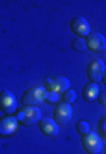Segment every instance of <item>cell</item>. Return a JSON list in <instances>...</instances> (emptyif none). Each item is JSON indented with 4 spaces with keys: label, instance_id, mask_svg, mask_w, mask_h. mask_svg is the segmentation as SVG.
I'll return each mask as SVG.
<instances>
[{
    "label": "cell",
    "instance_id": "cell-1",
    "mask_svg": "<svg viewBox=\"0 0 106 154\" xmlns=\"http://www.w3.org/2000/svg\"><path fill=\"white\" fill-rule=\"evenodd\" d=\"M46 88L45 86H33L23 94V103L24 106H38L46 99Z\"/></svg>",
    "mask_w": 106,
    "mask_h": 154
},
{
    "label": "cell",
    "instance_id": "cell-2",
    "mask_svg": "<svg viewBox=\"0 0 106 154\" xmlns=\"http://www.w3.org/2000/svg\"><path fill=\"white\" fill-rule=\"evenodd\" d=\"M17 120L24 123V125H34L41 120V111L38 106H26L24 110H21L16 116Z\"/></svg>",
    "mask_w": 106,
    "mask_h": 154
},
{
    "label": "cell",
    "instance_id": "cell-3",
    "mask_svg": "<svg viewBox=\"0 0 106 154\" xmlns=\"http://www.w3.org/2000/svg\"><path fill=\"white\" fill-rule=\"evenodd\" d=\"M45 86L50 93H65L67 89H70V81L65 75H55L48 77L45 81Z\"/></svg>",
    "mask_w": 106,
    "mask_h": 154
},
{
    "label": "cell",
    "instance_id": "cell-4",
    "mask_svg": "<svg viewBox=\"0 0 106 154\" xmlns=\"http://www.w3.org/2000/svg\"><path fill=\"white\" fill-rule=\"evenodd\" d=\"M82 146L89 154H99L101 151H103V140H101V137L94 132H89L87 135H84Z\"/></svg>",
    "mask_w": 106,
    "mask_h": 154
},
{
    "label": "cell",
    "instance_id": "cell-5",
    "mask_svg": "<svg viewBox=\"0 0 106 154\" xmlns=\"http://www.w3.org/2000/svg\"><path fill=\"white\" fill-rule=\"evenodd\" d=\"M104 70H106L104 62L101 60V58H94V60L89 63V67H87V77H89V81L94 82V84H98V81L103 79Z\"/></svg>",
    "mask_w": 106,
    "mask_h": 154
},
{
    "label": "cell",
    "instance_id": "cell-6",
    "mask_svg": "<svg viewBox=\"0 0 106 154\" xmlns=\"http://www.w3.org/2000/svg\"><path fill=\"white\" fill-rule=\"evenodd\" d=\"M72 120V105H67V103H58L55 108V122L58 125H65Z\"/></svg>",
    "mask_w": 106,
    "mask_h": 154
},
{
    "label": "cell",
    "instance_id": "cell-7",
    "mask_svg": "<svg viewBox=\"0 0 106 154\" xmlns=\"http://www.w3.org/2000/svg\"><path fill=\"white\" fill-rule=\"evenodd\" d=\"M70 29L75 33L77 38H86V36H89V31H91L87 19H86V17H80V16L72 19V22H70Z\"/></svg>",
    "mask_w": 106,
    "mask_h": 154
},
{
    "label": "cell",
    "instance_id": "cell-8",
    "mask_svg": "<svg viewBox=\"0 0 106 154\" xmlns=\"http://www.w3.org/2000/svg\"><path fill=\"white\" fill-rule=\"evenodd\" d=\"M86 46L96 53H99V51H104L106 50V38L103 34L99 33H89L87 39H86Z\"/></svg>",
    "mask_w": 106,
    "mask_h": 154
},
{
    "label": "cell",
    "instance_id": "cell-9",
    "mask_svg": "<svg viewBox=\"0 0 106 154\" xmlns=\"http://www.w3.org/2000/svg\"><path fill=\"white\" fill-rule=\"evenodd\" d=\"M17 106V101H16V96L11 93V91H2L0 93V110L7 113V115H11L14 113Z\"/></svg>",
    "mask_w": 106,
    "mask_h": 154
},
{
    "label": "cell",
    "instance_id": "cell-10",
    "mask_svg": "<svg viewBox=\"0 0 106 154\" xmlns=\"http://www.w3.org/2000/svg\"><path fill=\"white\" fill-rule=\"evenodd\" d=\"M17 125H19V120H17L16 116H12V115L4 116V118L0 120V135H2V137L12 135V134L17 130Z\"/></svg>",
    "mask_w": 106,
    "mask_h": 154
},
{
    "label": "cell",
    "instance_id": "cell-11",
    "mask_svg": "<svg viewBox=\"0 0 106 154\" xmlns=\"http://www.w3.org/2000/svg\"><path fill=\"white\" fill-rule=\"evenodd\" d=\"M39 130L48 137H56L58 135V123L53 118H41L39 120Z\"/></svg>",
    "mask_w": 106,
    "mask_h": 154
},
{
    "label": "cell",
    "instance_id": "cell-12",
    "mask_svg": "<svg viewBox=\"0 0 106 154\" xmlns=\"http://www.w3.org/2000/svg\"><path fill=\"white\" fill-rule=\"evenodd\" d=\"M99 93H101L99 86H98V84H94V82H89L86 88H84L82 96H84V99H86V101H94V99H98Z\"/></svg>",
    "mask_w": 106,
    "mask_h": 154
},
{
    "label": "cell",
    "instance_id": "cell-13",
    "mask_svg": "<svg viewBox=\"0 0 106 154\" xmlns=\"http://www.w3.org/2000/svg\"><path fill=\"white\" fill-rule=\"evenodd\" d=\"M75 98H77V94H75L74 89H67V91L63 93V96H62L63 103H67V105H72L74 101H75Z\"/></svg>",
    "mask_w": 106,
    "mask_h": 154
},
{
    "label": "cell",
    "instance_id": "cell-14",
    "mask_svg": "<svg viewBox=\"0 0 106 154\" xmlns=\"http://www.w3.org/2000/svg\"><path fill=\"white\" fill-rule=\"evenodd\" d=\"M77 132L80 134V135H87V134L91 132V127H89V123L87 122H79L77 123Z\"/></svg>",
    "mask_w": 106,
    "mask_h": 154
},
{
    "label": "cell",
    "instance_id": "cell-15",
    "mask_svg": "<svg viewBox=\"0 0 106 154\" xmlns=\"http://www.w3.org/2000/svg\"><path fill=\"white\" fill-rule=\"evenodd\" d=\"M58 93H50V91H48V93H46V103H56V101H58Z\"/></svg>",
    "mask_w": 106,
    "mask_h": 154
},
{
    "label": "cell",
    "instance_id": "cell-16",
    "mask_svg": "<svg viewBox=\"0 0 106 154\" xmlns=\"http://www.w3.org/2000/svg\"><path fill=\"white\" fill-rule=\"evenodd\" d=\"M72 46H74V50H84V48H86V41H84L82 38H77L72 43Z\"/></svg>",
    "mask_w": 106,
    "mask_h": 154
},
{
    "label": "cell",
    "instance_id": "cell-17",
    "mask_svg": "<svg viewBox=\"0 0 106 154\" xmlns=\"http://www.w3.org/2000/svg\"><path fill=\"white\" fill-rule=\"evenodd\" d=\"M98 101H99L103 106H106V89L99 93V96H98Z\"/></svg>",
    "mask_w": 106,
    "mask_h": 154
},
{
    "label": "cell",
    "instance_id": "cell-18",
    "mask_svg": "<svg viewBox=\"0 0 106 154\" xmlns=\"http://www.w3.org/2000/svg\"><path fill=\"white\" fill-rule=\"evenodd\" d=\"M99 127H101V132H103V135H106V116H104V118H101Z\"/></svg>",
    "mask_w": 106,
    "mask_h": 154
},
{
    "label": "cell",
    "instance_id": "cell-19",
    "mask_svg": "<svg viewBox=\"0 0 106 154\" xmlns=\"http://www.w3.org/2000/svg\"><path fill=\"white\" fill-rule=\"evenodd\" d=\"M103 82L106 84V70H104V74H103Z\"/></svg>",
    "mask_w": 106,
    "mask_h": 154
}]
</instances>
